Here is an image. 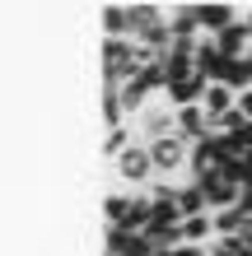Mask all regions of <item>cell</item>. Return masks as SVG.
<instances>
[{
    "instance_id": "12",
    "label": "cell",
    "mask_w": 252,
    "mask_h": 256,
    "mask_svg": "<svg viewBox=\"0 0 252 256\" xmlns=\"http://www.w3.org/2000/svg\"><path fill=\"white\" fill-rule=\"evenodd\" d=\"M103 28H108V38H131V10H122V5H108L103 10Z\"/></svg>"
},
{
    "instance_id": "15",
    "label": "cell",
    "mask_w": 252,
    "mask_h": 256,
    "mask_svg": "<svg viewBox=\"0 0 252 256\" xmlns=\"http://www.w3.org/2000/svg\"><path fill=\"white\" fill-rule=\"evenodd\" d=\"M238 112H243L247 122H252V88H247V94H238Z\"/></svg>"
},
{
    "instance_id": "16",
    "label": "cell",
    "mask_w": 252,
    "mask_h": 256,
    "mask_svg": "<svg viewBox=\"0 0 252 256\" xmlns=\"http://www.w3.org/2000/svg\"><path fill=\"white\" fill-rule=\"evenodd\" d=\"M238 210H243V214L252 219V186H243V196H238Z\"/></svg>"
},
{
    "instance_id": "17",
    "label": "cell",
    "mask_w": 252,
    "mask_h": 256,
    "mask_svg": "<svg viewBox=\"0 0 252 256\" xmlns=\"http://www.w3.org/2000/svg\"><path fill=\"white\" fill-rule=\"evenodd\" d=\"M210 256H233V247H229V242H219V247H215Z\"/></svg>"
},
{
    "instance_id": "8",
    "label": "cell",
    "mask_w": 252,
    "mask_h": 256,
    "mask_svg": "<svg viewBox=\"0 0 252 256\" xmlns=\"http://www.w3.org/2000/svg\"><path fill=\"white\" fill-rule=\"evenodd\" d=\"M233 24H238V14L229 5H201V28H210L215 38L224 33V28H233Z\"/></svg>"
},
{
    "instance_id": "7",
    "label": "cell",
    "mask_w": 252,
    "mask_h": 256,
    "mask_svg": "<svg viewBox=\"0 0 252 256\" xmlns=\"http://www.w3.org/2000/svg\"><path fill=\"white\" fill-rule=\"evenodd\" d=\"M201 108L210 112V122H215V116H224V112L238 108V94L224 88V84H210V88H205V98H201Z\"/></svg>"
},
{
    "instance_id": "2",
    "label": "cell",
    "mask_w": 252,
    "mask_h": 256,
    "mask_svg": "<svg viewBox=\"0 0 252 256\" xmlns=\"http://www.w3.org/2000/svg\"><path fill=\"white\" fill-rule=\"evenodd\" d=\"M145 149H150V158H154V172H173V168H182V163L191 158V149H187L182 135H164V140H154Z\"/></svg>"
},
{
    "instance_id": "6",
    "label": "cell",
    "mask_w": 252,
    "mask_h": 256,
    "mask_svg": "<svg viewBox=\"0 0 252 256\" xmlns=\"http://www.w3.org/2000/svg\"><path fill=\"white\" fill-rule=\"evenodd\" d=\"M168 28H173V42L177 38H201V5H182L168 14Z\"/></svg>"
},
{
    "instance_id": "14",
    "label": "cell",
    "mask_w": 252,
    "mask_h": 256,
    "mask_svg": "<svg viewBox=\"0 0 252 256\" xmlns=\"http://www.w3.org/2000/svg\"><path fill=\"white\" fill-rule=\"evenodd\" d=\"M122 149H131V140H126V130L117 126V130L108 135V154H117V158H122Z\"/></svg>"
},
{
    "instance_id": "4",
    "label": "cell",
    "mask_w": 252,
    "mask_h": 256,
    "mask_svg": "<svg viewBox=\"0 0 252 256\" xmlns=\"http://www.w3.org/2000/svg\"><path fill=\"white\" fill-rule=\"evenodd\" d=\"M140 130H145V144L164 140V135H177V112H164V108H145V112H140Z\"/></svg>"
},
{
    "instance_id": "1",
    "label": "cell",
    "mask_w": 252,
    "mask_h": 256,
    "mask_svg": "<svg viewBox=\"0 0 252 256\" xmlns=\"http://www.w3.org/2000/svg\"><path fill=\"white\" fill-rule=\"evenodd\" d=\"M196 186L205 191V200H210V210H215V214H219V210H229V205H238V196H243V186L233 182V177H229L224 168L205 172V177H201Z\"/></svg>"
},
{
    "instance_id": "13",
    "label": "cell",
    "mask_w": 252,
    "mask_h": 256,
    "mask_svg": "<svg viewBox=\"0 0 252 256\" xmlns=\"http://www.w3.org/2000/svg\"><path fill=\"white\" fill-rule=\"evenodd\" d=\"M145 94H150L145 80H126V84H122V108H126V112H140V108H145Z\"/></svg>"
},
{
    "instance_id": "3",
    "label": "cell",
    "mask_w": 252,
    "mask_h": 256,
    "mask_svg": "<svg viewBox=\"0 0 252 256\" xmlns=\"http://www.w3.org/2000/svg\"><path fill=\"white\" fill-rule=\"evenodd\" d=\"M177 135H182V140H191V144H201L205 135H210V112L201 108H177Z\"/></svg>"
},
{
    "instance_id": "11",
    "label": "cell",
    "mask_w": 252,
    "mask_h": 256,
    "mask_svg": "<svg viewBox=\"0 0 252 256\" xmlns=\"http://www.w3.org/2000/svg\"><path fill=\"white\" fill-rule=\"evenodd\" d=\"M177 210H182V219H191V214H210V200H205L201 186H182V191H177Z\"/></svg>"
},
{
    "instance_id": "10",
    "label": "cell",
    "mask_w": 252,
    "mask_h": 256,
    "mask_svg": "<svg viewBox=\"0 0 252 256\" xmlns=\"http://www.w3.org/2000/svg\"><path fill=\"white\" fill-rule=\"evenodd\" d=\"M243 224H247V214H243L238 205L219 210V214H215V233H219V242H229V238H238V233H243Z\"/></svg>"
},
{
    "instance_id": "9",
    "label": "cell",
    "mask_w": 252,
    "mask_h": 256,
    "mask_svg": "<svg viewBox=\"0 0 252 256\" xmlns=\"http://www.w3.org/2000/svg\"><path fill=\"white\" fill-rule=\"evenodd\" d=\"M210 233H215V214H191V219H182V242L187 247H201Z\"/></svg>"
},
{
    "instance_id": "5",
    "label": "cell",
    "mask_w": 252,
    "mask_h": 256,
    "mask_svg": "<svg viewBox=\"0 0 252 256\" xmlns=\"http://www.w3.org/2000/svg\"><path fill=\"white\" fill-rule=\"evenodd\" d=\"M117 172L126 177V182H145V177L154 172V158H150V149H140V144H131L122 158H117Z\"/></svg>"
}]
</instances>
